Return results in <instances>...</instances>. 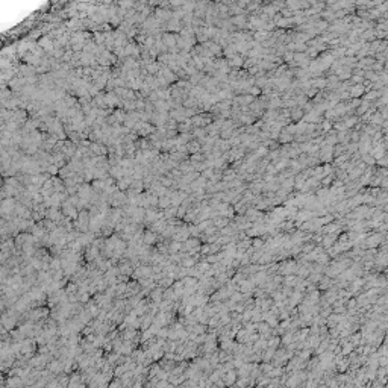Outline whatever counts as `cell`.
<instances>
[{
    "label": "cell",
    "instance_id": "cell-1",
    "mask_svg": "<svg viewBox=\"0 0 388 388\" xmlns=\"http://www.w3.org/2000/svg\"><path fill=\"white\" fill-rule=\"evenodd\" d=\"M162 43H164L165 47L173 49V47H176V44H177V38H176L173 34H164V35H162Z\"/></svg>",
    "mask_w": 388,
    "mask_h": 388
},
{
    "label": "cell",
    "instance_id": "cell-4",
    "mask_svg": "<svg viewBox=\"0 0 388 388\" xmlns=\"http://www.w3.org/2000/svg\"><path fill=\"white\" fill-rule=\"evenodd\" d=\"M170 205H172V199H170L169 196H161V197H159V206H161V208L165 209V208H169Z\"/></svg>",
    "mask_w": 388,
    "mask_h": 388
},
{
    "label": "cell",
    "instance_id": "cell-8",
    "mask_svg": "<svg viewBox=\"0 0 388 388\" xmlns=\"http://www.w3.org/2000/svg\"><path fill=\"white\" fill-rule=\"evenodd\" d=\"M191 265H194V258L182 259V267H185V268H191Z\"/></svg>",
    "mask_w": 388,
    "mask_h": 388
},
{
    "label": "cell",
    "instance_id": "cell-5",
    "mask_svg": "<svg viewBox=\"0 0 388 388\" xmlns=\"http://www.w3.org/2000/svg\"><path fill=\"white\" fill-rule=\"evenodd\" d=\"M94 43H96V44H103V43H106L105 34H103V32H96V35H94Z\"/></svg>",
    "mask_w": 388,
    "mask_h": 388
},
{
    "label": "cell",
    "instance_id": "cell-2",
    "mask_svg": "<svg viewBox=\"0 0 388 388\" xmlns=\"http://www.w3.org/2000/svg\"><path fill=\"white\" fill-rule=\"evenodd\" d=\"M143 241H144L146 244H153V243L156 241V234H155L153 230H146Z\"/></svg>",
    "mask_w": 388,
    "mask_h": 388
},
{
    "label": "cell",
    "instance_id": "cell-6",
    "mask_svg": "<svg viewBox=\"0 0 388 388\" xmlns=\"http://www.w3.org/2000/svg\"><path fill=\"white\" fill-rule=\"evenodd\" d=\"M162 296H164V293H162V288H159V290H153V293H152V299H153L155 302H159Z\"/></svg>",
    "mask_w": 388,
    "mask_h": 388
},
{
    "label": "cell",
    "instance_id": "cell-7",
    "mask_svg": "<svg viewBox=\"0 0 388 388\" xmlns=\"http://www.w3.org/2000/svg\"><path fill=\"white\" fill-rule=\"evenodd\" d=\"M187 150H188L190 153H193V155H194V152H197V150H199V144H197V143H194V141H191V143H188V144H187Z\"/></svg>",
    "mask_w": 388,
    "mask_h": 388
},
{
    "label": "cell",
    "instance_id": "cell-9",
    "mask_svg": "<svg viewBox=\"0 0 388 388\" xmlns=\"http://www.w3.org/2000/svg\"><path fill=\"white\" fill-rule=\"evenodd\" d=\"M47 172H49V174H53V176H56V174L61 172V170H58V165H49V167H47Z\"/></svg>",
    "mask_w": 388,
    "mask_h": 388
},
{
    "label": "cell",
    "instance_id": "cell-3",
    "mask_svg": "<svg viewBox=\"0 0 388 388\" xmlns=\"http://www.w3.org/2000/svg\"><path fill=\"white\" fill-rule=\"evenodd\" d=\"M47 217H49L52 221H55V223H56V221H59V218H61L62 216H61V212L58 211V208H50V209L47 211Z\"/></svg>",
    "mask_w": 388,
    "mask_h": 388
}]
</instances>
